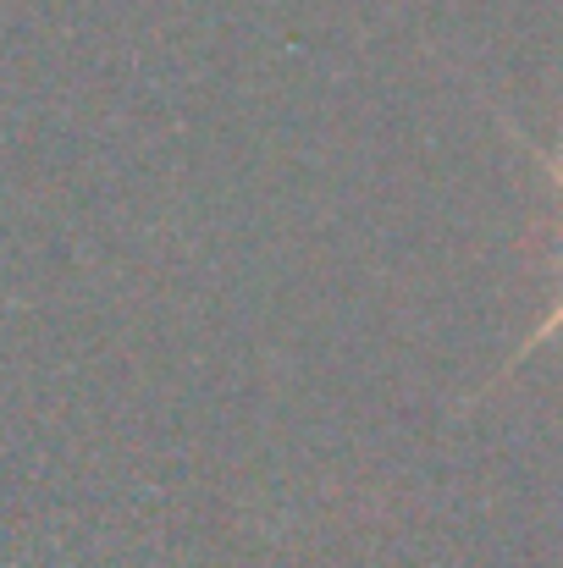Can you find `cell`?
<instances>
[{
	"label": "cell",
	"mask_w": 563,
	"mask_h": 568,
	"mask_svg": "<svg viewBox=\"0 0 563 568\" xmlns=\"http://www.w3.org/2000/svg\"><path fill=\"white\" fill-rule=\"evenodd\" d=\"M542 166H547V178H553V183L563 189V155H559V150H542ZM553 332H563V298L553 304V310H547V315H542V326L531 332V343H520V354L509 359V371H514L520 359H531V354H536V348H542V343H547Z\"/></svg>",
	"instance_id": "obj_1"
}]
</instances>
